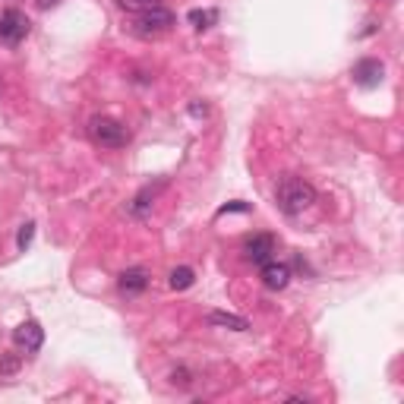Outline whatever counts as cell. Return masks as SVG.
Listing matches in <instances>:
<instances>
[{
  "label": "cell",
  "instance_id": "obj_1",
  "mask_svg": "<svg viewBox=\"0 0 404 404\" xmlns=\"http://www.w3.org/2000/svg\"><path fill=\"white\" fill-rule=\"evenodd\" d=\"M275 202L281 212L300 215L316 202V189H313V183H307L303 177H281L275 187Z\"/></svg>",
  "mask_w": 404,
  "mask_h": 404
},
{
  "label": "cell",
  "instance_id": "obj_2",
  "mask_svg": "<svg viewBox=\"0 0 404 404\" xmlns=\"http://www.w3.org/2000/svg\"><path fill=\"white\" fill-rule=\"evenodd\" d=\"M88 133H92V139L98 145H105V149H123V145L130 142V130L114 117H95L92 123H88Z\"/></svg>",
  "mask_w": 404,
  "mask_h": 404
},
{
  "label": "cell",
  "instance_id": "obj_3",
  "mask_svg": "<svg viewBox=\"0 0 404 404\" xmlns=\"http://www.w3.org/2000/svg\"><path fill=\"white\" fill-rule=\"evenodd\" d=\"M25 35H29V19H25V13H19L16 6L4 10V16H0V41L19 44Z\"/></svg>",
  "mask_w": 404,
  "mask_h": 404
},
{
  "label": "cell",
  "instance_id": "obj_4",
  "mask_svg": "<svg viewBox=\"0 0 404 404\" xmlns=\"http://www.w3.org/2000/svg\"><path fill=\"white\" fill-rule=\"evenodd\" d=\"M13 341H16V347H22L25 354H35L38 347L44 344V328L38 325L35 319H25L13 328Z\"/></svg>",
  "mask_w": 404,
  "mask_h": 404
},
{
  "label": "cell",
  "instance_id": "obj_5",
  "mask_svg": "<svg viewBox=\"0 0 404 404\" xmlns=\"http://www.w3.org/2000/svg\"><path fill=\"white\" fill-rule=\"evenodd\" d=\"M382 73H385L382 60H376V57H363V60L354 67V82L363 86V88H372V86L382 82Z\"/></svg>",
  "mask_w": 404,
  "mask_h": 404
},
{
  "label": "cell",
  "instance_id": "obj_6",
  "mask_svg": "<svg viewBox=\"0 0 404 404\" xmlns=\"http://www.w3.org/2000/svg\"><path fill=\"white\" fill-rule=\"evenodd\" d=\"M262 284L269 290H284L290 284V269L284 262H262Z\"/></svg>",
  "mask_w": 404,
  "mask_h": 404
},
{
  "label": "cell",
  "instance_id": "obj_7",
  "mask_svg": "<svg viewBox=\"0 0 404 404\" xmlns=\"http://www.w3.org/2000/svg\"><path fill=\"white\" fill-rule=\"evenodd\" d=\"M275 252V240L269 234H256L246 240V259L250 262H269V256Z\"/></svg>",
  "mask_w": 404,
  "mask_h": 404
},
{
  "label": "cell",
  "instance_id": "obj_8",
  "mask_svg": "<svg viewBox=\"0 0 404 404\" xmlns=\"http://www.w3.org/2000/svg\"><path fill=\"white\" fill-rule=\"evenodd\" d=\"M117 288L123 290V294H142L145 288H149V275H145V269H126L123 275H120Z\"/></svg>",
  "mask_w": 404,
  "mask_h": 404
},
{
  "label": "cell",
  "instance_id": "obj_9",
  "mask_svg": "<svg viewBox=\"0 0 404 404\" xmlns=\"http://www.w3.org/2000/svg\"><path fill=\"white\" fill-rule=\"evenodd\" d=\"M164 187H168V183H164V180H158V183H155V187H152V183H149V187H145V189H142V193H139V196H136V199H133V202H130V215H136V218H142V215H149L152 202H155V196H158V193H161V189H164Z\"/></svg>",
  "mask_w": 404,
  "mask_h": 404
},
{
  "label": "cell",
  "instance_id": "obj_10",
  "mask_svg": "<svg viewBox=\"0 0 404 404\" xmlns=\"http://www.w3.org/2000/svg\"><path fill=\"white\" fill-rule=\"evenodd\" d=\"M142 25H149V29H168V25H174V13L164 10V6H152V10L142 13Z\"/></svg>",
  "mask_w": 404,
  "mask_h": 404
},
{
  "label": "cell",
  "instance_id": "obj_11",
  "mask_svg": "<svg viewBox=\"0 0 404 404\" xmlns=\"http://www.w3.org/2000/svg\"><path fill=\"white\" fill-rule=\"evenodd\" d=\"M208 322L221 325V328H231V332H246V328H250V322L237 313H208Z\"/></svg>",
  "mask_w": 404,
  "mask_h": 404
},
{
  "label": "cell",
  "instance_id": "obj_12",
  "mask_svg": "<svg viewBox=\"0 0 404 404\" xmlns=\"http://www.w3.org/2000/svg\"><path fill=\"white\" fill-rule=\"evenodd\" d=\"M187 19H189V25H196V29H212V25L218 22V10H189Z\"/></svg>",
  "mask_w": 404,
  "mask_h": 404
},
{
  "label": "cell",
  "instance_id": "obj_13",
  "mask_svg": "<svg viewBox=\"0 0 404 404\" xmlns=\"http://www.w3.org/2000/svg\"><path fill=\"white\" fill-rule=\"evenodd\" d=\"M193 281H196V275H193V269H189V265H180V269H174V271H170V278H168V284H170L174 290H187Z\"/></svg>",
  "mask_w": 404,
  "mask_h": 404
},
{
  "label": "cell",
  "instance_id": "obj_14",
  "mask_svg": "<svg viewBox=\"0 0 404 404\" xmlns=\"http://www.w3.org/2000/svg\"><path fill=\"white\" fill-rule=\"evenodd\" d=\"M117 6L126 13H145L152 6H158V0H117Z\"/></svg>",
  "mask_w": 404,
  "mask_h": 404
},
{
  "label": "cell",
  "instance_id": "obj_15",
  "mask_svg": "<svg viewBox=\"0 0 404 404\" xmlns=\"http://www.w3.org/2000/svg\"><path fill=\"white\" fill-rule=\"evenodd\" d=\"M32 237H35V221H25V224L19 227V234H16V246L19 250H29Z\"/></svg>",
  "mask_w": 404,
  "mask_h": 404
},
{
  "label": "cell",
  "instance_id": "obj_16",
  "mask_svg": "<svg viewBox=\"0 0 404 404\" xmlns=\"http://www.w3.org/2000/svg\"><path fill=\"white\" fill-rule=\"evenodd\" d=\"M19 370V357H0V376H13Z\"/></svg>",
  "mask_w": 404,
  "mask_h": 404
},
{
  "label": "cell",
  "instance_id": "obj_17",
  "mask_svg": "<svg viewBox=\"0 0 404 404\" xmlns=\"http://www.w3.org/2000/svg\"><path fill=\"white\" fill-rule=\"evenodd\" d=\"M170 382L180 385V389H189V382H193V379H189L187 370H174V372H170Z\"/></svg>",
  "mask_w": 404,
  "mask_h": 404
},
{
  "label": "cell",
  "instance_id": "obj_18",
  "mask_svg": "<svg viewBox=\"0 0 404 404\" xmlns=\"http://www.w3.org/2000/svg\"><path fill=\"white\" fill-rule=\"evenodd\" d=\"M227 212H250V206L246 202H227L224 208H218V215H227Z\"/></svg>",
  "mask_w": 404,
  "mask_h": 404
},
{
  "label": "cell",
  "instance_id": "obj_19",
  "mask_svg": "<svg viewBox=\"0 0 404 404\" xmlns=\"http://www.w3.org/2000/svg\"><path fill=\"white\" fill-rule=\"evenodd\" d=\"M189 111H193L196 117H202V114H206V105H193V107H189Z\"/></svg>",
  "mask_w": 404,
  "mask_h": 404
},
{
  "label": "cell",
  "instance_id": "obj_20",
  "mask_svg": "<svg viewBox=\"0 0 404 404\" xmlns=\"http://www.w3.org/2000/svg\"><path fill=\"white\" fill-rule=\"evenodd\" d=\"M57 0H38V6H41V10H48V6H54Z\"/></svg>",
  "mask_w": 404,
  "mask_h": 404
}]
</instances>
